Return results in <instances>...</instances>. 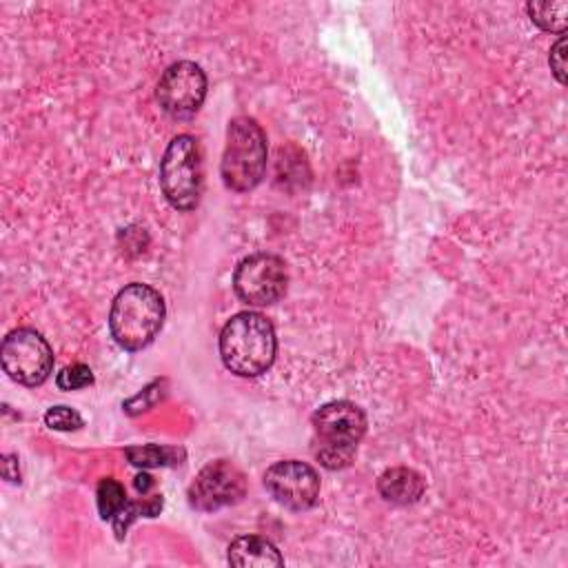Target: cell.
<instances>
[{"mask_svg": "<svg viewBox=\"0 0 568 568\" xmlns=\"http://www.w3.org/2000/svg\"><path fill=\"white\" fill-rule=\"evenodd\" d=\"M277 337L271 320L255 311L233 315L220 333V357L240 377H257L271 368Z\"/></svg>", "mask_w": 568, "mask_h": 568, "instance_id": "6da1fadb", "label": "cell"}, {"mask_svg": "<svg viewBox=\"0 0 568 568\" xmlns=\"http://www.w3.org/2000/svg\"><path fill=\"white\" fill-rule=\"evenodd\" d=\"M162 295L142 282L126 284L111 304L109 331L118 346L124 351H140L149 346L164 324Z\"/></svg>", "mask_w": 568, "mask_h": 568, "instance_id": "7a4b0ae2", "label": "cell"}, {"mask_svg": "<svg viewBox=\"0 0 568 568\" xmlns=\"http://www.w3.org/2000/svg\"><path fill=\"white\" fill-rule=\"evenodd\" d=\"M313 430L317 437V462L328 470L346 468L366 433V415L353 402H328L315 410Z\"/></svg>", "mask_w": 568, "mask_h": 568, "instance_id": "3957f363", "label": "cell"}, {"mask_svg": "<svg viewBox=\"0 0 568 568\" xmlns=\"http://www.w3.org/2000/svg\"><path fill=\"white\" fill-rule=\"evenodd\" d=\"M266 171V133L248 115L229 122L226 146L220 164L224 184L231 191L246 193L255 189Z\"/></svg>", "mask_w": 568, "mask_h": 568, "instance_id": "277c9868", "label": "cell"}, {"mask_svg": "<svg viewBox=\"0 0 568 568\" xmlns=\"http://www.w3.org/2000/svg\"><path fill=\"white\" fill-rule=\"evenodd\" d=\"M160 186L178 211H193L202 195V155L193 135H175L160 162Z\"/></svg>", "mask_w": 568, "mask_h": 568, "instance_id": "5b68a950", "label": "cell"}, {"mask_svg": "<svg viewBox=\"0 0 568 568\" xmlns=\"http://www.w3.org/2000/svg\"><path fill=\"white\" fill-rule=\"evenodd\" d=\"M2 371L22 386H40L53 371V351L33 328L11 331L0 346Z\"/></svg>", "mask_w": 568, "mask_h": 568, "instance_id": "8992f818", "label": "cell"}, {"mask_svg": "<svg viewBox=\"0 0 568 568\" xmlns=\"http://www.w3.org/2000/svg\"><path fill=\"white\" fill-rule=\"evenodd\" d=\"M286 284V264L273 253H253L244 257L233 273V288L237 297L251 306L277 302L284 295Z\"/></svg>", "mask_w": 568, "mask_h": 568, "instance_id": "52a82bcc", "label": "cell"}, {"mask_svg": "<svg viewBox=\"0 0 568 568\" xmlns=\"http://www.w3.org/2000/svg\"><path fill=\"white\" fill-rule=\"evenodd\" d=\"M155 98L164 113L178 120L195 115L206 98V75L200 64L191 60H180L166 67L162 73Z\"/></svg>", "mask_w": 568, "mask_h": 568, "instance_id": "ba28073f", "label": "cell"}, {"mask_svg": "<svg viewBox=\"0 0 568 568\" xmlns=\"http://www.w3.org/2000/svg\"><path fill=\"white\" fill-rule=\"evenodd\" d=\"M244 495H246V477L235 464H231L226 459L206 464L195 475V479L186 493L189 504L202 513L233 506V504L242 501Z\"/></svg>", "mask_w": 568, "mask_h": 568, "instance_id": "9c48e42d", "label": "cell"}, {"mask_svg": "<svg viewBox=\"0 0 568 568\" xmlns=\"http://www.w3.org/2000/svg\"><path fill=\"white\" fill-rule=\"evenodd\" d=\"M264 488L277 504L291 510H308L317 504L320 477L313 466L300 459H282L266 468Z\"/></svg>", "mask_w": 568, "mask_h": 568, "instance_id": "30bf717a", "label": "cell"}, {"mask_svg": "<svg viewBox=\"0 0 568 568\" xmlns=\"http://www.w3.org/2000/svg\"><path fill=\"white\" fill-rule=\"evenodd\" d=\"M98 510L102 519L113 524V532L118 539L126 535V528L140 517H155L162 510V497L153 495L140 501H129L124 486L113 477H102L98 484Z\"/></svg>", "mask_w": 568, "mask_h": 568, "instance_id": "8fae6325", "label": "cell"}, {"mask_svg": "<svg viewBox=\"0 0 568 568\" xmlns=\"http://www.w3.org/2000/svg\"><path fill=\"white\" fill-rule=\"evenodd\" d=\"M226 559L231 566H240V568H268V566L284 564L275 544L257 535H242L233 539L229 546Z\"/></svg>", "mask_w": 568, "mask_h": 568, "instance_id": "7c38bea8", "label": "cell"}, {"mask_svg": "<svg viewBox=\"0 0 568 568\" xmlns=\"http://www.w3.org/2000/svg\"><path fill=\"white\" fill-rule=\"evenodd\" d=\"M424 479L419 473H415L413 468L406 466H397V468H388L379 475L377 479V490L379 495L397 506H408L415 504L422 495H424Z\"/></svg>", "mask_w": 568, "mask_h": 568, "instance_id": "4fadbf2b", "label": "cell"}, {"mask_svg": "<svg viewBox=\"0 0 568 568\" xmlns=\"http://www.w3.org/2000/svg\"><path fill=\"white\" fill-rule=\"evenodd\" d=\"M526 11L530 20L550 33H564L568 24V2L566 0H552V2H528Z\"/></svg>", "mask_w": 568, "mask_h": 568, "instance_id": "5bb4252c", "label": "cell"}, {"mask_svg": "<svg viewBox=\"0 0 568 568\" xmlns=\"http://www.w3.org/2000/svg\"><path fill=\"white\" fill-rule=\"evenodd\" d=\"M126 457L133 466H140V468L173 466V464H180V459H184V450L160 446V444H144V446H129Z\"/></svg>", "mask_w": 568, "mask_h": 568, "instance_id": "9a60e30c", "label": "cell"}, {"mask_svg": "<svg viewBox=\"0 0 568 568\" xmlns=\"http://www.w3.org/2000/svg\"><path fill=\"white\" fill-rule=\"evenodd\" d=\"M55 384L60 390H80L93 384V373L87 364H69L58 373Z\"/></svg>", "mask_w": 568, "mask_h": 568, "instance_id": "2e32d148", "label": "cell"}, {"mask_svg": "<svg viewBox=\"0 0 568 568\" xmlns=\"http://www.w3.org/2000/svg\"><path fill=\"white\" fill-rule=\"evenodd\" d=\"M44 424L49 428H55V430H78L82 428V417L69 408V406H51L47 413H44Z\"/></svg>", "mask_w": 568, "mask_h": 568, "instance_id": "e0dca14e", "label": "cell"}, {"mask_svg": "<svg viewBox=\"0 0 568 568\" xmlns=\"http://www.w3.org/2000/svg\"><path fill=\"white\" fill-rule=\"evenodd\" d=\"M548 62H550V71L555 73V78L564 84L566 82V38H564V33L550 47Z\"/></svg>", "mask_w": 568, "mask_h": 568, "instance_id": "ac0fdd59", "label": "cell"}, {"mask_svg": "<svg viewBox=\"0 0 568 568\" xmlns=\"http://www.w3.org/2000/svg\"><path fill=\"white\" fill-rule=\"evenodd\" d=\"M135 488H138V493L146 495V493L153 488V477L146 475V473H140V475L135 477Z\"/></svg>", "mask_w": 568, "mask_h": 568, "instance_id": "d6986e66", "label": "cell"}]
</instances>
